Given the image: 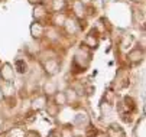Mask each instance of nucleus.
Returning <instances> with one entry per match:
<instances>
[{
    "instance_id": "obj_2",
    "label": "nucleus",
    "mask_w": 146,
    "mask_h": 137,
    "mask_svg": "<svg viewBox=\"0 0 146 137\" xmlns=\"http://www.w3.org/2000/svg\"><path fill=\"white\" fill-rule=\"evenodd\" d=\"M46 104H48V97L46 95H38L36 98H33L32 100V110L33 111H40V110H44L45 107H46Z\"/></svg>"
},
{
    "instance_id": "obj_18",
    "label": "nucleus",
    "mask_w": 146,
    "mask_h": 137,
    "mask_svg": "<svg viewBox=\"0 0 146 137\" xmlns=\"http://www.w3.org/2000/svg\"><path fill=\"white\" fill-rule=\"evenodd\" d=\"M49 113H51V115H56V111L59 110V107L58 105H55V104H46V107H45Z\"/></svg>"
},
{
    "instance_id": "obj_12",
    "label": "nucleus",
    "mask_w": 146,
    "mask_h": 137,
    "mask_svg": "<svg viewBox=\"0 0 146 137\" xmlns=\"http://www.w3.org/2000/svg\"><path fill=\"white\" fill-rule=\"evenodd\" d=\"M64 92H65V97H67V103H75L78 100V92L74 88H68Z\"/></svg>"
},
{
    "instance_id": "obj_22",
    "label": "nucleus",
    "mask_w": 146,
    "mask_h": 137,
    "mask_svg": "<svg viewBox=\"0 0 146 137\" xmlns=\"http://www.w3.org/2000/svg\"><path fill=\"white\" fill-rule=\"evenodd\" d=\"M93 137H107V136H106V133H103V131H96Z\"/></svg>"
},
{
    "instance_id": "obj_1",
    "label": "nucleus",
    "mask_w": 146,
    "mask_h": 137,
    "mask_svg": "<svg viewBox=\"0 0 146 137\" xmlns=\"http://www.w3.org/2000/svg\"><path fill=\"white\" fill-rule=\"evenodd\" d=\"M0 78L3 81H7V82H12L13 78H15V69L10 64H5L2 68H0Z\"/></svg>"
},
{
    "instance_id": "obj_14",
    "label": "nucleus",
    "mask_w": 146,
    "mask_h": 137,
    "mask_svg": "<svg viewBox=\"0 0 146 137\" xmlns=\"http://www.w3.org/2000/svg\"><path fill=\"white\" fill-rule=\"evenodd\" d=\"M74 12H75V14L78 16V17H82V16H84V5H82L81 2H80V0H77V2H74Z\"/></svg>"
},
{
    "instance_id": "obj_28",
    "label": "nucleus",
    "mask_w": 146,
    "mask_h": 137,
    "mask_svg": "<svg viewBox=\"0 0 146 137\" xmlns=\"http://www.w3.org/2000/svg\"><path fill=\"white\" fill-rule=\"evenodd\" d=\"M109 2V0H103V3H107Z\"/></svg>"
},
{
    "instance_id": "obj_11",
    "label": "nucleus",
    "mask_w": 146,
    "mask_h": 137,
    "mask_svg": "<svg viewBox=\"0 0 146 137\" xmlns=\"http://www.w3.org/2000/svg\"><path fill=\"white\" fill-rule=\"evenodd\" d=\"M84 45L88 46L90 49H96V48L98 46V41H97V38H96L93 33H90V35H87V38L84 39Z\"/></svg>"
},
{
    "instance_id": "obj_4",
    "label": "nucleus",
    "mask_w": 146,
    "mask_h": 137,
    "mask_svg": "<svg viewBox=\"0 0 146 137\" xmlns=\"http://www.w3.org/2000/svg\"><path fill=\"white\" fill-rule=\"evenodd\" d=\"M44 69H45V72L48 75H55L59 71V64L55 59H49V61H46L44 64Z\"/></svg>"
},
{
    "instance_id": "obj_3",
    "label": "nucleus",
    "mask_w": 146,
    "mask_h": 137,
    "mask_svg": "<svg viewBox=\"0 0 146 137\" xmlns=\"http://www.w3.org/2000/svg\"><path fill=\"white\" fill-rule=\"evenodd\" d=\"M0 91H2V95L5 98H10L15 94V87H13V82H7V81H3L2 85H0Z\"/></svg>"
},
{
    "instance_id": "obj_20",
    "label": "nucleus",
    "mask_w": 146,
    "mask_h": 137,
    "mask_svg": "<svg viewBox=\"0 0 146 137\" xmlns=\"http://www.w3.org/2000/svg\"><path fill=\"white\" fill-rule=\"evenodd\" d=\"M55 25H58V26H64V22H65V16L64 14H58L56 17H55Z\"/></svg>"
},
{
    "instance_id": "obj_26",
    "label": "nucleus",
    "mask_w": 146,
    "mask_h": 137,
    "mask_svg": "<svg viewBox=\"0 0 146 137\" xmlns=\"http://www.w3.org/2000/svg\"><path fill=\"white\" fill-rule=\"evenodd\" d=\"M80 2H81V3H88L90 0H80Z\"/></svg>"
},
{
    "instance_id": "obj_5",
    "label": "nucleus",
    "mask_w": 146,
    "mask_h": 137,
    "mask_svg": "<svg viewBox=\"0 0 146 137\" xmlns=\"http://www.w3.org/2000/svg\"><path fill=\"white\" fill-rule=\"evenodd\" d=\"M44 95H46V97H52L56 91H58V85H56V82L55 81H52V80H49V81H46L45 84H44Z\"/></svg>"
},
{
    "instance_id": "obj_27",
    "label": "nucleus",
    "mask_w": 146,
    "mask_h": 137,
    "mask_svg": "<svg viewBox=\"0 0 146 137\" xmlns=\"http://www.w3.org/2000/svg\"><path fill=\"white\" fill-rule=\"evenodd\" d=\"M0 98H3V95H2V91H0Z\"/></svg>"
},
{
    "instance_id": "obj_24",
    "label": "nucleus",
    "mask_w": 146,
    "mask_h": 137,
    "mask_svg": "<svg viewBox=\"0 0 146 137\" xmlns=\"http://www.w3.org/2000/svg\"><path fill=\"white\" fill-rule=\"evenodd\" d=\"M26 137H39V134L35 131H29V133H26Z\"/></svg>"
},
{
    "instance_id": "obj_19",
    "label": "nucleus",
    "mask_w": 146,
    "mask_h": 137,
    "mask_svg": "<svg viewBox=\"0 0 146 137\" xmlns=\"http://www.w3.org/2000/svg\"><path fill=\"white\" fill-rule=\"evenodd\" d=\"M64 5H65L64 0H54V10L59 12V9L64 7Z\"/></svg>"
},
{
    "instance_id": "obj_13",
    "label": "nucleus",
    "mask_w": 146,
    "mask_h": 137,
    "mask_svg": "<svg viewBox=\"0 0 146 137\" xmlns=\"http://www.w3.org/2000/svg\"><path fill=\"white\" fill-rule=\"evenodd\" d=\"M64 26H65L67 32H68V33H71V35H74V33L77 32V29H78L77 23H75L74 20H71V19H65V22H64Z\"/></svg>"
},
{
    "instance_id": "obj_16",
    "label": "nucleus",
    "mask_w": 146,
    "mask_h": 137,
    "mask_svg": "<svg viewBox=\"0 0 146 137\" xmlns=\"http://www.w3.org/2000/svg\"><path fill=\"white\" fill-rule=\"evenodd\" d=\"M15 68H16V71H17L19 74H25V72L28 71V65H26V62L22 61V59H17V61H16Z\"/></svg>"
},
{
    "instance_id": "obj_29",
    "label": "nucleus",
    "mask_w": 146,
    "mask_h": 137,
    "mask_svg": "<svg viewBox=\"0 0 146 137\" xmlns=\"http://www.w3.org/2000/svg\"><path fill=\"white\" fill-rule=\"evenodd\" d=\"M132 2H140V0H132Z\"/></svg>"
},
{
    "instance_id": "obj_9",
    "label": "nucleus",
    "mask_w": 146,
    "mask_h": 137,
    "mask_svg": "<svg viewBox=\"0 0 146 137\" xmlns=\"http://www.w3.org/2000/svg\"><path fill=\"white\" fill-rule=\"evenodd\" d=\"M127 58H129V61H130L132 64H139V62L143 61V52H142L140 49H133V51L127 55Z\"/></svg>"
},
{
    "instance_id": "obj_10",
    "label": "nucleus",
    "mask_w": 146,
    "mask_h": 137,
    "mask_svg": "<svg viewBox=\"0 0 146 137\" xmlns=\"http://www.w3.org/2000/svg\"><path fill=\"white\" fill-rule=\"evenodd\" d=\"M44 32H45V28H44L42 25H40L39 22H36V23H33V25L31 26V33H32V36H33V38H36V39L42 38Z\"/></svg>"
},
{
    "instance_id": "obj_23",
    "label": "nucleus",
    "mask_w": 146,
    "mask_h": 137,
    "mask_svg": "<svg viewBox=\"0 0 146 137\" xmlns=\"http://www.w3.org/2000/svg\"><path fill=\"white\" fill-rule=\"evenodd\" d=\"M48 137H61V136H59V133H58V131H55V130H54V131H51V133L48 134Z\"/></svg>"
},
{
    "instance_id": "obj_21",
    "label": "nucleus",
    "mask_w": 146,
    "mask_h": 137,
    "mask_svg": "<svg viewBox=\"0 0 146 137\" xmlns=\"http://www.w3.org/2000/svg\"><path fill=\"white\" fill-rule=\"evenodd\" d=\"M101 111H103V114H110L111 113V104L106 103V107L101 105Z\"/></svg>"
},
{
    "instance_id": "obj_17",
    "label": "nucleus",
    "mask_w": 146,
    "mask_h": 137,
    "mask_svg": "<svg viewBox=\"0 0 146 137\" xmlns=\"http://www.w3.org/2000/svg\"><path fill=\"white\" fill-rule=\"evenodd\" d=\"M59 136H61V137H75L74 133H72V130H71L70 127H67V126H65V127H62Z\"/></svg>"
},
{
    "instance_id": "obj_25",
    "label": "nucleus",
    "mask_w": 146,
    "mask_h": 137,
    "mask_svg": "<svg viewBox=\"0 0 146 137\" xmlns=\"http://www.w3.org/2000/svg\"><path fill=\"white\" fill-rule=\"evenodd\" d=\"M3 130V119H2V115H0V133H2Z\"/></svg>"
},
{
    "instance_id": "obj_15",
    "label": "nucleus",
    "mask_w": 146,
    "mask_h": 137,
    "mask_svg": "<svg viewBox=\"0 0 146 137\" xmlns=\"http://www.w3.org/2000/svg\"><path fill=\"white\" fill-rule=\"evenodd\" d=\"M9 134L10 137H26V131L22 127H13Z\"/></svg>"
},
{
    "instance_id": "obj_6",
    "label": "nucleus",
    "mask_w": 146,
    "mask_h": 137,
    "mask_svg": "<svg viewBox=\"0 0 146 137\" xmlns=\"http://www.w3.org/2000/svg\"><path fill=\"white\" fill-rule=\"evenodd\" d=\"M90 123V119L86 111H80L77 115H75V120H74V124L78 126V127H82V126H87Z\"/></svg>"
},
{
    "instance_id": "obj_8",
    "label": "nucleus",
    "mask_w": 146,
    "mask_h": 137,
    "mask_svg": "<svg viewBox=\"0 0 146 137\" xmlns=\"http://www.w3.org/2000/svg\"><path fill=\"white\" fill-rule=\"evenodd\" d=\"M52 97H54V104L58 105V107H64L65 104H68V103H67V97H65V92H64V91H56Z\"/></svg>"
},
{
    "instance_id": "obj_7",
    "label": "nucleus",
    "mask_w": 146,
    "mask_h": 137,
    "mask_svg": "<svg viewBox=\"0 0 146 137\" xmlns=\"http://www.w3.org/2000/svg\"><path fill=\"white\" fill-rule=\"evenodd\" d=\"M107 137H123L124 136V131L120 126L117 124H111L109 128H107V133H106Z\"/></svg>"
}]
</instances>
